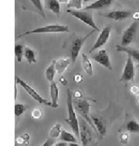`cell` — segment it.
<instances>
[{"mask_svg": "<svg viewBox=\"0 0 139 146\" xmlns=\"http://www.w3.org/2000/svg\"><path fill=\"white\" fill-rule=\"evenodd\" d=\"M82 80L83 76L81 74H79V73H77V74H76V75L73 76V80H74V82L76 84H80L82 81Z\"/></svg>", "mask_w": 139, "mask_h": 146, "instance_id": "cell-33", "label": "cell"}, {"mask_svg": "<svg viewBox=\"0 0 139 146\" xmlns=\"http://www.w3.org/2000/svg\"><path fill=\"white\" fill-rule=\"evenodd\" d=\"M72 103H73L74 110L82 117L83 119H85L87 122L88 124L92 127L94 131L96 133H98L93 123L92 120L90 119V102L86 99H76L72 100Z\"/></svg>", "mask_w": 139, "mask_h": 146, "instance_id": "cell-2", "label": "cell"}, {"mask_svg": "<svg viewBox=\"0 0 139 146\" xmlns=\"http://www.w3.org/2000/svg\"><path fill=\"white\" fill-rule=\"evenodd\" d=\"M27 110V107L24 104H15L14 107V113H15V117H20L25 113Z\"/></svg>", "mask_w": 139, "mask_h": 146, "instance_id": "cell-28", "label": "cell"}, {"mask_svg": "<svg viewBox=\"0 0 139 146\" xmlns=\"http://www.w3.org/2000/svg\"><path fill=\"white\" fill-rule=\"evenodd\" d=\"M138 28V22L134 21L129 25L122 34L121 37V43L120 46H129L131 43H133L137 36V32Z\"/></svg>", "mask_w": 139, "mask_h": 146, "instance_id": "cell-6", "label": "cell"}, {"mask_svg": "<svg viewBox=\"0 0 139 146\" xmlns=\"http://www.w3.org/2000/svg\"><path fill=\"white\" fill-rule=\"evenodd\" d=\"M82 64L83 70L86 72V73L89 75V76H93V66L92 63L90 62V58H88V56L85 54H82Z\"/></svg>", "mask_w": 139, "mask_h": 146, "instance_id": "cell-19", "label": "cell"}, {"mask_svg": "<svg viewBox=\"0 0 139 146\" xmlns=\"http://www.w3.org/2000/svg\"><path fill=\"white\" fill-rule=\"evenodd\" d=\"M132 14H133V12L131 11L116 10L110 11L108 13L102 14V16L109 18V19H112V20H114V21H121L130 17L132 16Z\"/></svg>", "mask_w": 139, "mask_h": 146, "instance_id": "cell-13", "label": "cell"}, {"mask_svg": "<svg viewBox=\"0 0 139 146\" xmlns=\"http://www.w3.org/2000/svg\"><path fill=\"white\" fill-rule=\"evenodd\" d=\"M94 32L96 31L93 29L92 31L90 32L86 36H82V37H78V38L75 39L72 42V45H71V60H72V63H74L76 62L77 58H78V55H79V54L81 52V50L82 48L83 45L85 44V42H86V40L92 35Z\"/></svg>", "mask_w": 139, "mask_h": 146, "instance_id": "cell-7", "label": "cell"}, {"mask_svg": "<svg viewBox=\"0 0 139 146\" xmlns=\"http://www.w3.org/2000/svg\"><path fill=\"white\" fill-rule=\"evenodd\" d=\"M72 98H75V99H81L82 98V93L80 90H76L72 94Z\"/></svg>", "mask_w": 139, "mask_h": 146, "instance_id": "cell-34", "label": "cell"}, {"mask_svg": "<svg viewBox=\"0 0 139 146\" xmlns=\"http://www.w3.org/2000/svg\"><path fill=\"white\" fill-rule=\"evenodd\" d=\"M67 13L71 14L73 17L77 18L78 20L83 22L84 24L87 25L88 26L91 27L94 30L99 32L100 29L96 25L95 22L94 21L93 12L90 11H77V10H67Z\"/></svg>", "mask_w": 139, "mask_h": 146, "instance_id": "cell-5", "label": "cell"}, {"mask_svg": "<svg viewBox=\"0 0 139 146\" xmlns=\"http://www.w3.org/2000/svg\"><path fill=\"white\" fill-rule=\"evenodd\" d=\"M17 96H18V88L16 86V83L15 84V99L17 98Z\"/></svg>", "mask_w": 139, "mask_h": 146, "instance_id": "cell-39", "label": "cell"}, {"mask_svg": "<svg viewBox=\"0 0 139 146\" xmlns=\"http://www.w3.org/2000/svg\"><path fill=\"white\" fill-rule=\"evenodd\" d=\"M137 103H138V105L139 106V95L137 97Z\"/></svg>", "mask_w": 139, "mask_h": 146, "instance_id": "cell-42", "label": "cell"}, {"mask_svg": "<svg viewBox=\"0 0 139 146\" xmlns=\"http://www.w3.org/2000/svg\"><path fill=\"white\" fill-rule=\"evenodd\" d=\"M45 7L52 11L57 17L60 16V4L58 0H44Z\"/></svg>", "mask_w": 139, "mask_h": 146, "instance_id": "cell-18", "label": "cell"}, {"mask_svg": "<svg viewBox=\"0 0 139 146\" xmlns=\"http://www.w3.org/2000/svg\"><path fill=\"white\" fill-rule=\"evenodd\" d=\"M67 7V8H75L79 10L82 7V0H69Z\"/></svg>", "mask_w": 139, "mask_h": 146, "instance_id": "cell-29", "label": "cell"}, {"mask_svg": "<svg viewBox=\"0 0 139 146\" xmlns=\"http://www.w3.org/2000/svg\"><path fill=\"white\" fill-rule=\"evenodd\" d=\"M55 60H53L52 63L47 67L46 70V72H45V75H46V80L52 83L54 81V78H55V75L56 73V71H55Z\"/></svg>", "mask_w": 139, "mask_h": 146, "instance_id": "cell-21", "label": "cell"}, {"mask_svg": "<svg viewBox=\"0 0 139 146\" xmlns=\"http://www.w3.org/2000/svg\"><path fill=\"white\" fill-rule=\"evenodd\" d=\"M53 146H67V143L66 142H59V143L54 144Z\"/></svg>", "mask_w": 139, "mask_h": 146, "instance_id": "cell-38", "label": "cell"}, {"mask_svg": "<svg viewBox=\"0 0 139 146\" xmlns=\"http://www.w3.org/2000/svg\"><path fill=\"white\" fill-rule=\"evenodd\" d=\"M91 58L95 62H97L98 64L102 65L104 68H108V70L112 69V66L111 63V60H110V58L108 55V53L105 49L100 50L97 53L94 54L93 55H91Z\"/></svg>", "mask_w": 139, "mask_h": 146, "instance_id": "cell-11", "label": "cell"}, {"mask_svg": "<svg viewBox=\"0 0 139 146\" xmlns=\"http://www.w3.org/2000/svg\"><path fill=\"white\" fill-rule=\"evenodd\" d=\"M29 141H30V136L27 132L15 138V143L19 145L28 146L29 145Z\"/></svg>", "mask_w": 139, "mask_h": 146, "instance_id": "cell-24", "label": "cell"}, {"mask_svg": "<svg viewBox=\"0 0 139 146\" xmlns=\"http://www.w3.org/2000/svg\"><path fill=\"white\" fill-rule=\"evenodd\" d=\"M131 16L134 18V20L135 21H139V11H135V12H134Z\"/></svg>", "mask_w": 139, "mask_h": 146, "instance_id": "cell-37", "label": "cell"}, {"mask_svg": "<svg viewBox=\"0 0 139 146\" xmlns=\"http://www.w3.org/2000/svg\"><path fill=\"white\" fill-rule=\"evenodd\" d=\"M43 115V112L40 108H35V109L33 110L32 113H31V116L33 119H39L42 117Z\"/></svg>", "mask_w": 139, "mask_h": 146, "instance_id": "cell-30", "label": "cell"}, {"mask_svg": "<svg viewBox=\"0 0 139 146\" xmlns=\"http://www.w3.org/2000/svg\"><path fill=\"white\" fill-rule=\"evenodd\" d=\"M59 3H68L69 0H58Z\"/></svg>", "mask_w": 139, "mask_h": 146, "instance_id": "cell-41", "label": "cell"}, {"mask_svg": "<svg viewBox=\"0 0 139 146\" xmlns=\"http://www.w3.org/2000/svg\"><path fill=\"white\" fill-rule=\"evenodd\" d=\"M59 82H60L63 85H67V79L65 78L64 76H60V77H59Z\"/></svg>", "mask_w": 139, "mask_h": 146, "instance_id": "cell-36", "label": "cell"}, {"mask_svg": "<svg viewBox=\"0 0 139 146\" xmlns=\"http://www.w3.org/2000/svg\"><path fill=\"white\" fill-rule=\"evenodd\" d=\"M61 124L60 123H56L55 124V126L52 127L50 132H49V135L50 137L52 140H56L59 138L60 136V133H61Z\"/></svg>", "mask_w": 139, "mask_h": 146, "instance_id": "cell-26", "label": "cell"}, {"mask_svg": "<svg viewBox=\"0 0 139 146\" xmlns=\"http://www.w3.org/2000/svg\"><path fill=\"white\" fill-rule=\"evenodd\" d=\"M116 50L119 52H124L126 53L128 55L133 58L135 62L139 63V50H136L134 48L129 46H122L120 45H117L116 46Z\"/></svg>", "mask_w": 139, "mask_h": 146, "instance_id": "cell-15", "label": "cell"}, {"mask_svg": "<svg viewBox=\"0 0 139 146\" xmlns=\"http://www.w3.org/2000/svg\"><path fill=\"white\" fill-rule=\"evenodd\" d=\"M59 139L63 142L66 143H77V137L72 133H70L69 131L66 130H62Z\"/></svg>", "mask_w": 139, "mask_h": 146, "instance_id": "cell-20", "label": "cell"}, {"mask_svg": "<svg viewBox=\"0 0 139 146\" xmlns=\"http://www.w3.org/2000/svg\"><path fill=\"white\" fill-rule=\"evenodd\" d=\"M90 119L100 137H103L107 133V120L98 115H91Z\"/></svg>", "mask_w": 139, "mask_h": 146, "instance_id": "cell-12", "label": "cell"}, {"mask_svg": "<svg viewBox=\"0 0 139 146\" xmlns=\"http://www.w3.org/2000/svg\"><path fill=\"white\" fill-rule=\"evenodd\" d=\"M83 1H84L85 3H88V2H90V0H83Z\"/></svg>", "mask_w": 139, "mask_h": 146, "instance_id": "cell-43", "label": "cell"}, {"mask_svg": "<svg viewBox=\"0 0 139 146\" xmlns=\"http://www.w3.org/2000/svg\"><path fill=\"white\" fill-rule=\"evenodd\" d=\"M111 31L112 29L111 27L106 26L102 29V31L100 32V34L98 36L96 42H94V46L91 47V49L90 50V53L94 52V50H96L97 49H99L101 47L104 46L107 42H108V39L110 37V34H111Z\"/></svg>", "mask_w": 139, "mask_h": 146, "instance_id": "cell-10", "label": "cell"}, {"mask_svg": "<svg viewBox=\"0 0 139 146\" xmlns=\"http://www.w3.org/2000/svg\"><path fill=\"white\" fill-rule=\"evenodd\" d=\"M50 94L51 98V108H57L59 106V87L56 82L53 81L50 85Z\"/></svg>", "mask_w": 139, "mask_h": 146, "instance_id": "cell-16", "label": "cell"}, {"mask_svg": "<svg viewBox=\"0 0 139 146\" xmlns=\"http://www.w3.org/2000/svg\"><path fill=\"white\" fill-rule=\"evenodd\" d=\"M115 0H96L95 2H94L93 3L88 5L84 8L85 11L90 10H101L107 8L109 6L112 4Z\"/></svg>", "mask_w": 139, "mask_h": 146, "instance_id": "cell-14", "label": "cell"}, {"mask_svg": "<svg viewBox=\"0 0 139 146\" xmlns=\"http://www.w3.org/2000/svg\"><path fill=\"white\" fill-rule=\"evenodd\" d=\"M15 83L18 84L20 86H21L23 89H25V91L33 99H34L35 101H37V102H39L40 104L51 107V102H49L48 100L43 98L41 95L38 94L32 86H30L28 83H26V81H25L24 80H22V79H21L20 76H15Z\"/></svg>", "mask_w": 139, "mask_h": 146, "instance_id": "cell-4", "label": "cell"}, {"mask_svg": "<svg viewBox=\"0 0 139 146\" xmlns=\"http://www.w3.org/2000/svg\"><path fill=\"white\" fill-rule=\"evenodd\" d=\"M126 130L131 133H139V123L135 119L129 120L126 124Z\"/></svg>", "mask_w": 139, "mask_h": 146, "instance_id": "cell-25", "label": "cell"}, {"mask_svg": "<svg viewBox=\"0 0 139 146\" xmlns=\"http://www.w3.org/2000/svg\"><path fill=\"white\" fill-rule=\"evenodd\" d=\"M134 76H135V68H134V60L129 55H128L121 77L120 78V82H129L134 80Z\"/></svg>", "mask_w": 139, "mask_h": 146, "instance_id": "cell-8", "label": "cell"}, {"mask_svg": "<svg viewBox=\"0 0 139 146\" xmlns=\"http://www.w3.org/2000/svg\"><path fill=\"white\" fill-rule=\"evenodd\" d=\"M130 93L134 95H139V86L138 85H133L130 88Z\"/></svg>", "mask_w": 139, "mask_h": 146, "instance_id": "cell-32", "label": "cell"}, {"mask_svg": "<svg viewBox=\"0 0 139 146\" xmlns=\"http://www.w3.org/2000/svg\"><path fill=\"white\" fill-rule=\"evenodd\" d=\"M25 47L21 44H16L15 46V55L18 62H21L24 56Z\"/></svg>", "mask_w": 139, "mask_h": 146, "instance_id": "cell-27", "label": "cell"}, {"mask_svg": "<svg viewBox=\"0 0 139 146\" xmlns=\"http://www.w3.org/2000/svg\"><path fill=\"white\" fill-rule=\"evenodd\" d=\"M80 129V139L83 146H86L92 139V132L90 128V125L85 119H82L79 123Z\"/></svg>", "mask_w": 139, "mask_h": 146, "instance_id": "cell-9", "label": "cell"}, {"mask_svg": "<svg viewBox=\"0 0 139 146\" xmlns=\"http://www.w3.org/2000/svg\"><path fill=\"white\" fill-rule=\"evenodd\" d=\"M129 133H127V132H122L120 135V143L123 144V145H126L129 142Z\"/></svg>", "mask_w": 139, "mask_h": 146, "instance_id": "cell-31", "label": "cell"}, {"mask_svg": "<svg viewBox=\"0 0 139 146\" xmlns=\"http://www.w3.org/2000/svg\"><path fill=\"white\" fill-rule=\"evenodd\" d=\"M70 59L67 58H60L55 60V71L56 73L59 75H62L67 70V67L70 65Z\"/></svg>", "mask_w": 139, "mask_h": 146, "instance_id": "cell-17", "label": "cell"}, {"mask_svg": "<svg viewBox=\"0 0 139 146\" xmlns=\"http://www.w3.org/2000/svg\"><path fill=\"white\" fill-rule=\"evenodd\" d=\"M31 3L33 5V7L36 8L38 14L43 18L46 19V14H45V10L43 7V4L41 3V0H30Z\"/></svg>", "mask_w": 139, "mask_h": 146, "instance_id": "cell-23", "label": "cell"}, {"mask_svg": "<svg viewBox=\"0 0 139 146\" xmlns=\"http://www.w3.org/2000/svg\"><path fill=\"white\" fill-rule=\"evenodd\" d=\"M24 56H25V58L26 59V61L29 63V64L37 63L35 52H34L33 50H32L29 47H25V48Z\"/></svg>", "mask_w": 139, "mask_h": 146, "instance_id": "cell-22", "label": "cell"}, {"mask_svg": "<svg viewBox=\"0 0 139 146\" xmlns=\"http://www.w3.org/2000/svg\"><path fill=\"white\" fill-rule=\"evenodd\" d=\"M68 146H81V145H79L77 144V143H69Z\"/></svg>", "mask_w": 139, "mask_h": 146, "instance_id": "cell-40", "label": "cell"}, {"mask_svg": "<svg viewBox=\"0 0 139 146\" xmlns=\"http://www.w3.org/2000/svg\"><path fill=\"white\" fill-rule=\"evenodd\" d=\"M72 94L69 89H67V118L65 119V122L71 127L72 132L74 133L77 138H80V129H79V121L77 119L76 111L74 110L73 103H72Z\"/></svg>", "mask_w": 139, "mask_h": 146, "instance_id": "cell-1", "label": "cell"}, {"mask_svg": "<svg viewBox=\"0 0 139 146\" xmlns=\"http://www.w3.org/2000/svg\"><path fill=\"white\" fill-rule=\"evenodd\" d=\"M55 140H52V139H48L47 141H46L41 146H53L54 143H55Z\"/></svg>", "mask_w": 139, "mask_h": 146, "instance_id": "cell-35", "label": "cell"}, {"mask_svg": "<svg viewBox=\"0 0 139 146\" xmlns=\"http://www.w3.org/2000/svg\"><path fill=\"white\" fill-rule=\"evenodd\" d=\"M69 32V29L67 25H49L46 26L39 27L29 31H27L21 35L16 36V39H19L22 36H28L30 34H37V33H67Z\"/></svg>", "mask_w": 139, "mask_h": 146, "instance_id": "cell-3", "label": "cell"}]
</instances>
